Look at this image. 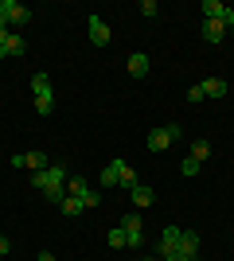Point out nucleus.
Masks as SVG:
<instances>
[{"instance_id":"1","label":"nucleus","mask_w":234,"mask_h":261,"mask_svg":"<svg viewBox=\"0 0 234 261\" xmlns=\"http://www.w3.org/2000/svg\"><path fill=\"white\" fill-rule=\"evenodd\" d=\"M32 187L43 191V199H51V203H63V199H67V168L55 164V168L32 172Z\"/></svg>"},{"instance_id":"2","label":"nucleus","mask_w":234,"mask_h":261,"mask_svg":"<svg viewBox=\"0 0 234 261\" xmlns=\"http://www.w3.org/2000/svg\"><path fill=\"white\" fill-rule=\"evenodd\" d=\"M179 238H184L179 226H164L160 230V242H156V257L164 261V257H172V253H179Z\"/></svg>"},{"instance_id":"3","label":"nucleus","mask_w":234,"mask_h":261,"mask_svg":"<svg viewBox=\"0 0 234 261\" xmlns=\"http://www.w3.org/2000/svg\"><path fill=\"white\" fill-rule=\"evenodd\" d=\"M121 230H125V246H129V250H141V246H145V234H141V215H125L121 218Z\"/></svg>"},{"instance_id":"4","label":"nucleus","mask_w":234,"mask_h":261,"mask_svg":"<svg viewBox=\"0 0 234 261\" xmlns=\"http://www.w3.org/2000/svg\"><path fill=\"white\" fill-rule=\"evenodd\" d=\"M176 137H184V133H179V125H164V129H152V133H148V152H164V148L176 141Z\"/></svg>"},{"instance_id":"5","label":"nucleus","mask_w":234,"mask_h":261,"mask_svg":"<svg viewBox=\"0 0 234 261\" xmlns=\"http://www.w3.org/2000/svg\"><path fill=\"white\" fill-rule=\"evenodd\" d=\"M0 12L8 16V23H12V28H23V23L32 20V8H23L20 0H0Z\"/></svg>"},{"instance_id":"6","label":"nucleus","mask_w":234,"mask_h":261,"mask_svg":"<svg viewBox=\"0 0 234 261\" xmlns=\"http://www.w3.org/2000/svg\"><path fill=\"white\" fill-rule=\"evenodd\" d=\"M12 164H16V168H32V172H43V168H51L47 152H16V156H12Z\"/></svg>"},{"instance_id":"7","label":"nucleus","mask_w":234,"mask_h":261,"mask_svg":"<svg viewBox=\"0 0 234 261\" xmlns=\"http://www.w3.org/2000/svg\"><path fill=\"white\" fill-rule=\"evenodd\" d=\"M86 28H90V43H94V47H106V43H110V28H106L101 16H90Z\"/></svg>"},{"instance_id":"8","label":"nucleus","mask_w":234,"mask_h":261,"mask_svg":"<svg viewBox=\"0 0 234 261\" xmlns=\"http://www.w3.org/2000/svg\"><path fill=\"white\" fill-rule=\"evenodd\" d=\"M203 12H207V20H223V23L234 20V8L223 4V0H203Z\"/></svg>"},{"instance_id":"9","label":"nucleus","mask_w":234,"mask_h":261,"mask_svg":"<svg viewBox=\"0 0 234 261\" xmlns=\"http://www.w3.org/2000/svg\"><path fill=\"white\" fill-rule=\"evenodd\" d=\"M203 39H207V43H223L226 39V23L223 20H203Z\"/></svg>"},{"instance_id":"10","label":"nucleus","mask_w":234,"mask_h":261,"mask_svg":"<svg viewBox=\"0 0 234 261\" xmlns=\"http://www.w3.org/2000/svg\"><path fill=\"white\" fill-rule=\"evenodd\" d=\"M121 168H125V160H110L106 168H101V187H117L121 184Z\"/></svg>"},{"instance_id":"11","label":"nucleus","mask_w":234,"mask_h":261,"mask_svg":"<svg viewBox=\"0 0 234 261\" xmlns=\"http://www.w3.org/2000/svg\"><path fill=\"white\" fill-rule=\"evenodd\" d=\"M199 86H203V98H211V101L226 98V90H230V86L223 82V78H207V82H199Z\"/></svg>"},{"instance_id":"12","label":"nucleus","mask_w":234,"mask_h":261,"mask_svg":"<svg viewBox=\"0 0 234 261\" xmlns=\"http://www.w3.org/2000/svg\"><path fill=\"white\" fill-rule=\"evenodd\" d=\"M129 195H133V207H137V211H145V207H152V203H156L152 187H145V184H137L133 191H129Z\"/></svg>"},{"instance_id":"13","label":"nucleus","mask_w":234,"mask_h":261,"mask_svg":"<svg viewBox=\"0 0 234 261\" xmlns=\"http://www.w3.org/2000/svg\"><path fill=\"white\" fill-rule=\"evenodd\" d=\"M179 253H184V257H195V253H199V234H195V230H184V238H179Z\"/></svg>"},{"instance_id":"14","label":"nucleus","mask_w":234,"mask_h":261,"mask_svg":"<svg viewBox=\"0 0 234 261\" xmlns=\"http://www.w3.org/2000/svg\"><path fill=\"white\" fill-rule=\"evenodd\" d=\"M129 74H133V78H145L148 74V55H141V51L129 55Z\"/></svg>"},{"instance_id":"15","label":"nucleus","mask_w":234,"mask_h":261,"mask_svg":"<svg viewBox=\"0 0 234 261\" xmlns=\"http://www.w3.org/2000/svg\"><path fill=\"white\" fill-rule=\"evenodd\" d=\"M59 211H63V215H67V218H78V215H82V211H86V207H82V199L67 195V199H63V203H59Z\"/></svg>"},{"instance_id":"16","label":"nucleus","mask_w":234,"mask_h":261,"mask_svg":"<svg viewBox=\"0 0 234 261\" xmlns=\"http://www.w3.org/2000/svg\"><path fill=\"white\" fill-rule=\"evenodd\" d=\"M90 187H86V179H78V175H67V195H74V199H82Z\"/></svg>"},{"instance_id":"17","label":"nucleus","mask_w":234,"mask_h":261,"mask_svg":"<svg viewBox=\"0 0 234 261\" xmlns=\"http://www.w3.org/2000/svg\"><path fill=\"white\" fill-rule=\"evenodd\" d=\"M51 109H55V94H39V98H35V113H39V117H47Z\"/></svg>"},{"instance_id":"18","label":"nucleus","mask_w":234,"mask_h":261,"mask_svg":"<svg viewBox=\"0 0 234 261\" xmlns=\"http://www.w3.org/2000/svg\"><path fill=\"white\" fill-rule=\"evenodd\" d=\"M191 156H195V160H211V141H195V144H191Z\"/></svg>"},{"instance_id":"19","label":"nucleus","mask_w":234,"mask_h":261,"mask_svg":"<svg viewBox=\"0 0 234 261\" xmlns=\"http://www.w3.org/2000/svg\"><path fill=\"white\" fill-rule=\"evenodd\" d=\"M32 94H35V98H39V94H51V78H47V74H35L32 78Z\"/></svg>"},{"instance_id":"20","label":"nucleus","mask_w":234,"mask_h":261,"mask_svg":"<svg viewBox=\"0 0 234 261\" xmlns=\"http://www.w3.org/2000/svg\"><path fill=\"white\" fill-rule=\"evenodd\" d=\"M179 172L188 175V179H191V175H199V160H195V156H184V160H179Z\"/></svg>"},{"instance_id":"21","label":"nucleus","mask_w":234,"mask_h":261,"mask_svg":"<svg viewBox=\"0 0 234 261\" xmlns=\"http://www.w3.org/2000/svg\"><path fill=\"white\" fill-rule=\"evenodd\" d=\"M137 184H141V179H137V172L129 168V164H125V168H121V187H125V191H133Z\"/></svg>"},{"instance_id":"22","label":"nucleus","mask_w":234,"mask_h":261,"mask_svg":"<svg viewBox=\"0 0 234 261\" xmlns=\"http://www.w3.org/2000/svg\"><path fill=\"white\" fill-rule=\"evenodd\" d=\"M106 242H110L113 250H125V230H117V226H113L110 234H106Z\"/></svg>"},{"instance_id":"23","label":"nucleus","mask_w":234,"mask_h":261,"mask_svg":"<svg viewBox=\"0 0 234 261\" xmlns=\"http://www.w3.org/2000/svg\"><path fill=\"white\" fill-rule=\"evenodd\" d=\"M101 199H98V191H86V195H82V207H98Z\"/></svg>"},{"instance_id":"24","label":"nucleus","mask_w":234,"mask_h":261,"mask_svg":"<svg viewBox=\"0 0 234 261\" xmlns=\"http://www.w3.org/2000/svg\"><path fill=\"white\" fill-rule=\"evenodd\" d=\"M141 12H145V16H156L160 8H156V0H141Z\"/></svg>"},{"instance_id":"25","label":"nucleus","mask_w":234,"mask_h":261,"mask_svg":"<svg viewBox=\"0 0 234 261\" xmlns=\"http://www.w3.org/2000/svg\"><path fill=\"white\" fill-rule=\"evenodd\" d=\"M188 101H207V98H203V86H191L188 90Z\"/></svg>"},{"instance_id":"26","label":"nucleus","mask_w":234,"mask_h":261,"mask_svg":"<svg viewBox=\"0 0 234 261\" xmlns=\"http://www.w3.org/2000/svg\"><path fill=\"white\" fill-rule=\"evenodd\" d=\"M8 250H12V242H8V238H0V257H4Z\"/></svg>"},{"instance_id":"27","label":"nucleus","mask_w":234,"mask_h":261,"mask_svg":"<svg viewBox=\"0 0 234 261\" xmlns=\"http://www.w3.org/2000/svg\"><path fill=\"white\" fill-rule=\"evenodd\" d=\"M164 261H195V257H184V253H172V257H164Z\"/></svg>"},{"instance_id":"28","label":"nucleus","mask_w":234,"mask_h":261,"mask_svg":"<svg viewBox=\"0 0 234 261\" xmlns=\"http://www.w3.org/2000/svg\"><path fill=\"white\" fill-rule=\"evenodd\" d=\"M35 261H55V253H47V250H43V253H39Z\"/></svg>"},{"instance_id":"29","label":"nucleus","mask_w":234,"mask_h":261,"mask_svg":"<svg viewBox=\"0 0 234 261\" xmlns=\"http://www.w3.org/2000/svg\"><path fill=\"white\" fill-rule=\"evenodd\" d=\"M0 32H8V16L4 12H0Z\"/></svg>"},{"instance_id":"30","label":"nucleus","mask_w":234,"mask_h":261,"mask_svg":"<svg viewBox=\"0 0 234 261\" xmlns=\"http://www.w3.org/2000/svg\"><path fill=\"white\" fill-rule=\"evenodd\" d=\"M226 32H230V35H234V20H230V23H226Z\"/></svg>"},{"instance_id":"31","label":"nucleus","mask_w":234,"mask_h":261,"mask_svg":"<svg viewBox=\"0 0 234 261\" xmlns=\"http://www.w3.org/2000/svg\"><path fill=\"white\" fill-rule=\"evenodd\" d=\"M141 261H152V257H141Z\"/></svg>"}]
</instances>
